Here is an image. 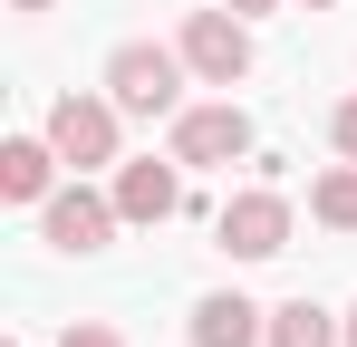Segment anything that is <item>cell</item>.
Masks as SVG:
<instances>
[{"instance_id":"4","label":"cell","mask_w":357,"mask_h":347,"mask_svg":"<svg viewBox=\"0 0 357 347\" xmlns=\"http://www.w3.org/2000/svg\"><path fill=\"white\" fill-rule=\"evenodd\" d=\"M116 97H59L49 107V145L68 155V174H97V164H116Z\"/></svg>"},{"instance_id":"8","label":"cell","mask_w":357,"mask_h":347,"mask_svg":"<svg viewBox=\"0 0 357 347\" xmlns=\"http://www.w3.org/2000/svg\"><path fill=\"white\" fill-rule=\"evenodd\" d=\"M193 347H271V309H251L241 289H213L193 309Z\"/></svg>"},{"instance_id":"9","label":"cell","mask_w":357,"mask_h":347,"mask_svg":"<svg viewBox=\"0 0 357 347\" xmlns=\"http://www.w3.org/2000/svg\"><path fill=\"white\" fill-rule=\"evenodd\" d=\"M116 213L126 222H174L183 213V183H174V164H116Z\"/></svg>"},{"instance_id":"13","label":"cell","mask_w":357,"mask_h":347,"mask_svg":"<svg viewBox=\"0 0 357 347\" xmlns=\"http://www.w3.org/2000/svg\"><path fill=\"white\" fill-rule=\"evenodd\" d=\"M328 135H338V155H348V164H357V97H348V107H338V116H328Z\"/></svg>"},{"instance_id":"5","label":"cell","mask_w":357,"mask_h":347,"mask_svg":"<svg viewBox=\"0 0 357 347\" xmlns=\"http://www.w3.org/2000/svg\"><path fill=\"white\" fill-rule=\"evenodd\" d=\"M116 193H87V183H59L49 203H39V231H49V251H107V231H116Z\"/></svg>"},{"instance_id":"14","label":"cell","mask_w":357,"mask_h":347,"mask_svg":"<svg viewBox=\"0 0 357 347\" xmlns=\"http://www.w3.org/2000/svg\"><path fill=\"white\" fill-rule=\"evenodd\" d=\"M222 10H241V20H261V10H280V0H222Z\"/></svg>"},{"instance_id":"10","label":"cell","mask_w":357,"mask_h":347,"mask_svg":"<svg viewBox=\"0 0 357 347\" xmlns=\"http://www.w3.org/2000/svg\"><path fill=\"white\" fill-rule=\"evenodd\" d=\"M271 347H348V328H328L319 299H280L271 309Z\"/></svg>"},{"instance_id":"15","label":"cell","mask_w":357,"mask_h":347,"mask_svg":"<svg viewBox=\"0 0 357 347\" xmlns=\"http://www.w3.org/2000/svg\"><path fill=\"white\" fill-rule=\"evenodd\" d=\"M10 10H59V0H10Z\"/></svg>"},{"instance_id":"12","label":"cell","mask_w":357,"mask_h":347,"mask_svg":"<svg viewBox=\"0 0 357 347\" xmlns=\"http://www.w3.org/2000/svg\"><path fill=\"white\" fill-rule=\"evenodd\" d=\"M59 347H126L107 318H77V328H59Z\"/></svg>"},{"instance_id":"6","label":"cell","mask_w":357,"mask_h":347,"mask_svg":"<svg viewBox=\"0 0 357 347\" xmlns=\"http://www.w3.org/2000/svg\"><path fill=\"white\" fill-rule=\"evenodd\" d=\"M241 155H251V116H241L232 97L174 116V164H241Z\"/></svg>"},{"instance_id":"7","label":"cell","mask_w":357,"mask_h":347,"mask_svg":"<svg viewBox=\"0 0 357 347\" xmlns=\"http://www.w3.org/2000/svg\"><path fill=\"white\" fill-rule=\"evenodd\" d=\"M59 145H49V125H39V135H10V145H0V193H10V203H49V193H59Z\"/></svg>"},{"instance_id":"1","label":"cell","mask_w":357,"mask_h":347,"mask_svg":"<svg viewBox=\"0 0 357 347\" xmlns=\"http://www.w3.org/2000/svg\"><path fill=\"white\" fill-rule=\"evenodd\" d=\"M183 49H155V39H126L116 58H107V97H116L126 116H183Z\"/></svg>"},{"instance_id":"16","label":"cell","mask_w":357,"mask_h":347,"mask_svg":"<svg viewBox=\"0 0 357 347\" xmlns=\"http://www.w3.org/2000/svg\"><path fill=\"white\" fill-rule=\"evenodd\" d=\"M348 347H357V309H348Z\"/></svg>"},{"instance_id":"2","label":"cell","mask_w":357,"mask_h":347,"mask_svg":"<svg viewBox=\"0 0 357 347\" xmlns=\"http://www.w3.org/2000/svg\"><path fill=\"white\" fill-rule=\"evenodd\" d=\"M174 49H183V68H193L203 87H241V77H251V20H241V10H193Z\"/></svg>"},{"instance_id":"11","label":"cell","mask_w":357,"mask_h":347,"mask_svg":"<svg viewBox=\"0 0 357 347\" xmlns=\"http://www.w3.org/2000/svg\"><path fill=\"white\" fill-rule=\"evenodd\" d=\"M309 213L328 231H357V164H328L319 183H309Z\"/></svg>"},{"instance_id":"3","label":"cell","mask_w":357,"mask_h":347,"mask_svg":"<svg viewBox=\"0 0 357 347\" xmlns=\"http://www.w3.org/2000/svg\"><path fill=\"white\" fill-rule=\"evenodd\" d=\"M213 231H222L232 261H280V251H290V193L251 183V193H232V203L213 213Z\"/></svg>"},{"instance_id":"17","label":"cell","mask_w":357,"mask_h":347,"mask_svg":"<svg viewBox=\"0 0 357 347\" xmlns=\"http://www.w3.org/2000/svg\"><path fill=\"white\" fill-rule=\"evenodd\" d=\"M309 10H328V0H309Z\"/></svg>"}]
</instances>
